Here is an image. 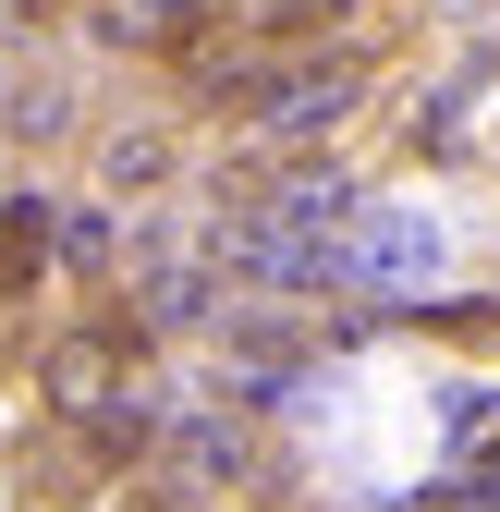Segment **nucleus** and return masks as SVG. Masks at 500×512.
I'll return each mask as SVG.
<instances>
[{
	"label": "nucleus",
	"instance_id": "2",
	"mask_svg": "<svg viewBox=\"0 0 500 512\" xmlns=\"http://www.w3.org/2000/svg\"><path fill=\"white\" fill-rule=\"evenodd\" d=\"M171 476L183 488H244V476H257V439H244L232 415H183L171 427Z\"/></svg>",
	"mask_w": 500,
	"mask_h": 512
},
{
	"label": "nucleus",
	"instance_id": "3",
	"mask_svg": "<svg viewBox=\"0 0 500 512\" xmlns=\"http://www.w3.org/2000/svg\"><path fill=\"white\" fill-rule=\"evenodd\" d=\"M37 391L61 403V415H98V403H122V366H110V342H49V366H37Z\"/></svg>",
	"mask_w": 500,
	"mask_h": 512
},
{
	"label": "nucleus",
	"instance_id": "8",
	"mask_svg": "<svg viewBox=\"0 0 500 512\" xmlns=\"http://www.w3.org/2000/svg\"><path fill=\"white\" fill-rule=\"evenodd\" d=\"M122 512H171V500H122Z\"/></svg>",
	"mask_w": 500,
	"mask_h": 512
},
{
	"label": "nucleus",
	"instance_id": "7",
	"mask_svg": "<svg viewBox=\"0 0 500 512\" xmlns=\"http://www.w3.org/2000/svg\"><path fill=\"white\" fill-rule=\"evenodd\" d=\"M0 13H61V0H0Z\"/></svg>",
	"mask_w": 500,
	"mask_h": 512
},
{
	"label": "nucleus",
	"instance_id": "4",
	"mask_svg": "<svg viewBox=\"0 0 500 512\" xmlns=\"http://www.w3.org/2000/svg\"><path fill=\"white\" fill-rule=\"evenodd\" d=\"M49 269V196H0V293H25Z\"/></svg>",
	"mask_w": 500,
	"mask_h": 512
},
{
	"label": "nucleus",
	"instance_id": "1",
	"mask_svg": "<svg viewBox=\"0 0 500 512\" xmlns=\"http://www.w3.org/2000/svg\"><path fill=\"white\" fill-rule=\"evenodd\" d=\"M354 110V61H305V74H257V110H244V171L330 135V122Z\"/></svg>",
	"mask_w": 500,
	"mask_h": 512
},
{
	"label": "nucleus",
	"instance_id": "6",
	"mask_svg": "<svg viewBox=\"0 0 500 512\" xmlns=\"http://www.w3.org/2000/svg\"><path fill=\"white\" fill-rule=\"evenodd\" d=\"M159 159H171V147H159V135H122V147H110V183H147V171H159Z\"/></svg>",
	"mask_w": 500,
	"mask_h": 512
},
{
	"label": "nucleus",
	"instance_id": "5",
	"mask_svg": "<svg viewBox=\"0 0 500 512\" xmlns=\"http://www.w3.org/2000/svg\"><path fill=\"white\" fill-rule=\"evenodd\" d=\"M220 305H232L220 269H159V281H147V317H159V330H208Z\"/></svg>",
	"mask_w": 500,
	"mask_h": 512
}]
</instances>
